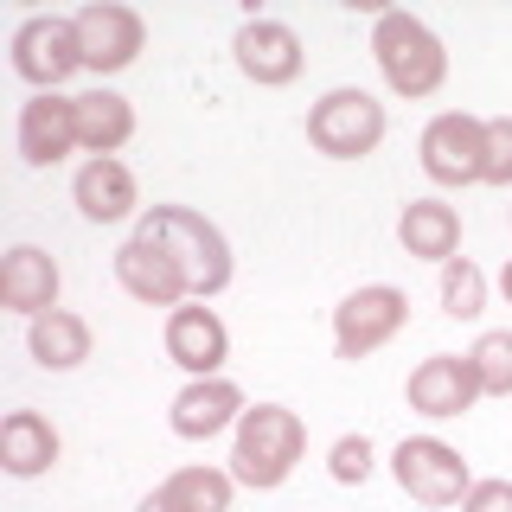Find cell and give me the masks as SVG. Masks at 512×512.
<instances>
[{"label":"cell","mask_w":512,"mask_h":512,"mask_svg":"<svg viewBox=\"0 0 512 512\" xmlns=\"http://www.w3.org/2000/svg\"><path fill=\"white\" fill-rule=\"evenodd\" d=\"M468 359L480 372V391H487V397H512V333H480Z\"/></svg>","instance_id":"obj_24"},{"label":"cell","mask_w":512,"mask_h":512,"mask_svg":"<svg viewBox=\"0 0 512 512\" xmlns=\"http://www.w3.org/2000/svg\"><path fill=\"white\" fill-rule=\"evenodd\" d=\"M372 58H378V71H384V84H391L397 96H436L442 90V77H448V52H442V39L429 32L416 13L404 7H384L378 13V26H372Z\"/></svg>","instance_id":"obj_3"},{"label":"cell","mask_w":512,"mask_h":512,"mask_svg":"<svg viewBox=\"0 0 512 512\" xmlns=\"http://www.w3.org/2000/svg\"><path fill=\"white\" fill-rule=\"evenodd\" d=\"M77 45H84V71L116 77L141 58L148 45V26H141L135 7H116V0H96V7L77 13Z\"/></svg>","instance_id":"obj_9"},{"label":"cell","mask_w":512,"mask_h":512,"mask_svg":"<svg viewBox=\"0 0 512 512\" xmlns=\"http://www.w3.org/2000/svg\"><path fill=\"white\" fill-rule=\"evenodd\" d=\"M397 244L410 256H423V263H455L461 250V212L442 199H410L404 218H397Z\"/></svg>","instance_id":"obj_18"},{"label":"cell","mask_w":512,"mask_h":512,"mask_svg":"<svg viewBox=\"0 0 512 512\" xmlns=\"http://www.w3.org/2000/svg\"><path fill=\"white\" fill-rule=\"evenodd\" d=\"M26 346H32V359H39L45 372H71V365L90 359V327L71 308H45V314H32Z\"/></svg>","instance_id":"obj_21"},{"label":"cell","mask_w":512,"mask_h":512,"mask_svg":"<svg viewBox=\"0 0 512 512\" xmlns=\"http://www.w3.org/2000/svg\"><path fill=\"white\" fill-rule=\"evenodd\" d=\"M13 71L26 77L32 90H58L71 71H84V45H77V20H58V13H32L13 32Z\"/></svg>","instance_id":"obj_7"},{"label":"cell","mask_w":512,"mask_h":512,"mask_svg":"<svg viewBox=\"0 0 512 512\" xmlns=\"http://www.w3.org/2000/svg\"><path fill=\"white\" fill-rule=\"evenodd\" d=\"M128 135H135V109H128V96H116V90L77 96V148H84L90 160L116 154Z\"/></svg>","instance_id":"obj_20"},{"label":"cell","mask_w":512,"mask_h":512,"mask_svg":"<svg viewBox=\"0 0 512 512\" xmlns=\"http://www.w3.org/2000/svg\"><path fill=\"white\" fill-rule=\"evenodd\" d=\"M327 468H333L340 487H359V480L372 474V442H365V436H340V442H333V455H327Z\"/></svg>","instance_id":"obj_25"},{"label":"cell","mask_w":512,"mask_h":512,"mask_svg":"<svg viewBox=\"0 0 512 512\" xmlns=\"http://www.w3.org/2000/svg\"><path fill=\"white\" fill-rule=\"evenodd\" d=\"M391 474H397V487H404L416 506H429V512L461 506V500H468V487H474L461 448H448L436 436H404V442H397V455H391Z\"/></svg>","instance_id":"obj_6"},{"label":"cell","mask_w":512,"mask_h":512,"mask_svg":"<svg viewBox=\"0 0 512 512\" xmlns=\"http://www.w3.org/2000/svg\"><path fill=\"white\" fill-rule=\"evenodd\" d=\"M308 141L333 160H365L384 141V103L372 90H327L308 109Z\"/></svg>","instance_id":"obj_5"},{"label":"cell","mask_w":512,"mask_h":512,"mask_svg":"<svg viewBox=\"0 0 512 512\" xmlns=\"http://www.w3.org/2000/svg\"><path fill=\"white\" fill-rule=\"evenodd\" d=\"M116 282L141 301V308H186L192 301L186 269L173 263L160 244H148V237H128V244L116 250Z\"/></svg>","instance_id":"obj_12"},{"label":"cell","mask_w":512,"mask_h":512,"mask_svg":"<svg viewBox=\"0 0 512 512\" xmlns=\"http://www.w3.org/2000/svg\"><path fill=\"white\" fill-rule=\"evenodd\" d=\"M58 461V429L52 416L39 410H7V423H0V468H7L13 480H32L45 474Z\"/></svg>","instance_id":"obj_19"},{"label":"cell","mask_w":512,"mask_h":512,"mask_svg":"<svg viewBox=\"0 0 512 512\" xmlns=\"http://www.w3.org/2000/svg\"><path fill=\"white\" fill-rule=\"evenodd\" d=\"M410 320V295L391 282H372V288H352V295L333 308V352L340 359H372L378 346H391Z\"/></svg>","instance_id":"obj_4"},{"label":"cell","mask_w":512,"mask_h":512,"mask_svg":"<svg viewBox=\"0 0 512 512\" xmlns=\"http://www.w3.org/2000/svg\"><path fill=\"white\" fill-rule=\"evenodd\" d=\"M77 148V96H32L20 109V160L26 167H58L64 154Z\"/></svg>","instance_id":"obj_15"},{"label":"cell","mask_w":512,"mask_h":512,"mask_svg":"<svg viewBox=\"0 0 512 512\" xmlns=\"http://www.w3.org/2000/svg\"><path fill=\"white\" fill-rule=\"evenodd\" d=\"M0 308H13L26 320L58 308V263L39 244H13L7 250V263H0Z\"/></svg>","instance_id":"obj_16"},{"label":"cell","mask_w":512,"mask_h":512,"mask_svg":"<svg viewBox=\"0 0 512 512\" xmlns=\"http://www.w3.org/2000/svg\"><path fill=\"white\" fill-rule=\"evenodd\" d=\"M500 288H506V301H512V256H506V276H500Z\"/></svg>","instance_id":"obj_29"},{"label":"cell","mask_w":512,"mask_h":512,"mask_svg":"<svg viewBox=\"0 0 512 512\" xmlns=\"http://www.w3.org/2000/svg\"><path fill=\"white\" fill-rule=\"evenodd\" d=\"M135 237H148L173 256V263L186 269L192 282V301H212L231 288V244H224V231L212 218H199L192 205H148L135 224Z\"/></svg>","instance_id":"obj_1"},{"label":"cell","mask_w":512,"mask_h":512,"mask_svg":"<svg viewBox=\"0 0 512 512\" xmlns=\"http://www.w3.org/2000/svg\"><path fill=\"white\" fill-rule=\"evenodd\" d=\"M461 512H512V480H474Z\"/></svg>","instance_id":"obj_27"},{"label":"cell","mask_w":512,"mask_h":512,"mask_svg":"<svg viewBox=\"0 0 512 512\" xmlns=\"http://www.w3.org/2000/svg\"><path fill=\"white\" fill-rule=\"evenodd\" d=\"M135 512H173V506H167V500H160V493H148V500H141Z\"/></svg>","instance_id":"obj_28"},{"label":"cell","mask_w":512,"mask_h":512,"mask_svg":"<svg viewBox=\"0 0 512 512\" xmlns=\"http://www.w3.org/2000/svg\"><path fill=\"white\" fill-rule=\"evenodd\" d=\"M167 359L192 378H218V365L231 359V333H224V320L205 301L167 314Z\"/></svg>","instance_id":"obj_14"},{"label":"cell","mask_w":512,"mask_h":512,"mask_svg":"<svg viewBox=\"0 0 512 512\" xmlns=\"http://www.w3.org/2000/svg\"><path fill=\"white\" fill-rule=\"evenodd\" d=\"M423 173L436 186H474L487 180V122L461 116V109H448V116H436L423 128Z\"/></svg>","instance_id":"obj_8"},{"label":"cell","mask_w":512,"mask_h":512,"mask_svg":"<svg viewBox=\"0 0 512 512\" xmlns=\"http://www.w3.org/2000/svg\"><path fill=\"white\" fill-rule=\"evenodd\" d=\"M487 186H512V116L487 122Z\"/></svg>","instance_id":"obj_26"},{"label":"cell","mask_w":512,"mask_h":512,"mask_svg":"<svg viewBox=\"0 0 512 512\" xmlns=\"http://www.w3.org/2000/svg\"><path fill=\"white\" fill-rule=\"evenodd\" d=\"M308 455V423L288 404H256L237 416V448H231V480L269 493L295 474V461Z\"/></svg>","instance_id":"obj_2"},{"label":"cell","mask_w":512,"mask_h":512,"mask_svg":"<svg viewBox=\"0 0 512 512\" xmlns=\"http://www.w3.org/2000/svg\"><path fill=\"white\" fill-rule=\"evenodd\" d=\"M160 500H167L173 512H231V474H218V468H180V474H167Z\"/></svg>","instance_id":"obj_22"},{"label":"cell","mask_w":512,"mask_h":512,"mask_svg":"<svg viewBox=\"0 0 512 512\" xmlns=\"http://www.w3.org/2000/svg\"><path fill=\"white\" fill-rule=\"evenodd\" d=\"M250 404H244V391H237L231 378H192L180 397H173V410H167V423H173V436L180 442H212L224 436V429L237 423Z\"/></svg>","instance_id":"obj_13"},{"label":"cell","mask_w":512,"mask_h":512,"mask_svg":"<svg viewBox=\"0 0 512 512\" xmlns=\"http://www.w3.org/2000/svg\"><path fill=\"white\" fill-rule=\"evenodd\" d=\"M480 308H487V276H480L468 256L442 263V314L448 320H474Z\"/></svg>","instance_id":"obj_23"},{"label":"cell","mask_w":512,"mask_h":512,"mask_svg":"<svg viewBox=\"0 0 512 512\" xmlns=\"http://www.w3.org/2000/svg\"><path fill=\"white\" fill-rule=\"evenodd\" d=\"M71 199H77V212H84L90 224H122L128 212H135V173H128L116 154L84 160V167H77Z\"/></svg>","instance_id":"obj_17"},{"label":"cell","mask_w":512,"mask_h":512,"mask_svg":"<svg viewBox=\"0 0 512 512\" xmlns=\"http://www.w3.org/2000/svg\"><path fill=\"white\" fill-rule=\"evenodd\" d=\"M231 52H237V64H244V77H250V84H263V90L295 84L301 64H308L295 26H282V20H244V26H237V39H231Z\"/></svg>","instance_id":"obj_11"},{"label":"cell","mask_w":512,"mask_h":512,"mask_svg":"<svg viewBox=\"0 0 512 512\" xmlns=\"http://www.w3.org/2000/svg\"><path fill=\"white\" fill-rule=\"evenodd\" d=\"M404 397H410L416 416H436V423H448V416L474 410V397H487V391H480V372H474L468 352H429V359L410 372Z\"/></svg>","instance_id":"obj_10"}]
</instances>
